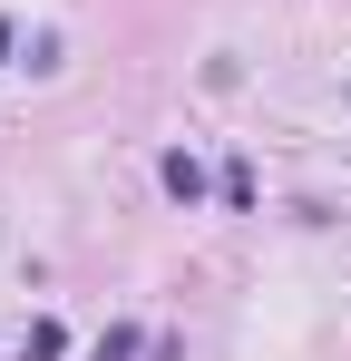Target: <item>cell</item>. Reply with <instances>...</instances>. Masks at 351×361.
Listing matches in <instances>:
<instances>
[{"instance_id":"cell-1","label":"cell","mask_w":351,"mask_h":361,"mask_svg":"<svg viewBox=\"0 0 351 361\" xmlns=\"http://www.w3.org/2000/svg\"><path fill=\"white\" fill-rule=\"evenodd\" d=\"M156 176H166V195H176V205H195V195H205V166H195L185 147H176V157H166V166H156Z\"/></svg>"},{"instance_id":"cell-2","label":"cell","mask_w":351,"mask_h":361,"mask_svg":"<svg viewBox=\"0 0 351 361\" xmlns=\"http://www.w3.org/2000/svg\"><path fill=\"white\" fill-rule=\"evenodd\" d=\"M137 352H147V332H137V322H108V332H98V352H88V361H137Z\"/></svg>"},{"instance_id":"cell-3","label":"cell","mask_w":351,"mask_h":361,"mask_svg":"<svg viewBox=\"0 0 351 361\" xmlns=\"http://www.w3.org/2000/svg\"><path fill=\"white\" fill-rule=\"evenodd\" d=\"M68 352V332H58V322H30V342H20V361H58Z\"/></svg>"},{"instance_id":"cell-4","label":"cell","mask_w":351,"mask_h":361,"mask_svg":"<svg viewBox=\"0 0 351 361\" xmlns=\"http://www.w3.org/2000/svg\"><path fill=\"white\" fill-rule=\"evenodd\" d=\"M0 59H10V20H0Z\"/></svg>"}]
</instances>
